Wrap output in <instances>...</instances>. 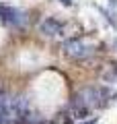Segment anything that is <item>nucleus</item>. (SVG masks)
Returning a JSON list of instances; mask_svg holds the SVG:
<instances>
[{
  "label": "nucleus",
  "instance_id": "nucleus-1",
  "mask_svg": "<svg viewBox=\"0 0 117 124\" xmlns=\"http://www.w3.org/2000/svg\"><path fill=\"white\" fill-rule=\"evenodd\" d=\"M105 95H107V93H105L103 89H99V87H84V89H80V91L74 95V99H72L70 106H82V108H86V110H92V108L103 106Z\"/></svg>",
  "mask_w": 117,
  "mask_h": 124
},
{
  "label": "nucleus",
  "instance_id": "nucleus-2",
  "mask_svg": "<svg viewBox=\"0 0 117 124\" xmlns=\"http://www.w3.org/2000/svg\"><path fill=\"white\" fill-rule=\"evenodd\" d=\"M64 54L68 58H72V60H86V58H91L92 54H95V50L91 48V46H86L82 39H66L64 41Z\"/></svg>",
  "mask_w": 117,
  "mask_h": 124
},
{
  "label": "nucleus",
  "instance_id": "nucleus-3",
  "mask_svg": "<svg viewBox=\"0 0 117 124\" xmlns=\"http://www.w3.org/2000/svg\"><path fill=\"white\" fill-rule=\"evenodd\" d=\"M0 21L6 23V25H13V27H23L27 23V17H25V13L13 8V6L0 4Z\"/></svg>",
  "mask_w": 117,
  "mask_h": 124
},
{
  "label": "nucleus",
  "instance_id": "nucleus-4",
  "mask_svg": "<svg viewBox=\"0 0 117 124\" xmlns=\"http://www.w3.org/2000/svg\"><path fill=\"white\" fill-rule=\"evenodd\" d=\"M62 29H64V25H62L60 21H56L53 17L43 19V23H41V31H43L45 35H49V37L60 35V33H62Z\"/></svg>",
  "mask_w": 117,
  "mask_h": 124
},
{
  "label": "nucleus",
  "instance_id": "nucleus-5",
  "mask_svg": "<svg viewBox=\"0 0 117 124\" xmlns=\"http://www.w3.org/2000/svg\"><path fill=\"white\" fill-rule=\"evenodd\" d=\"M21 120H23V124H43L45 122L41 114H37V112H29V110L21 116Z\"/></svg>",
  "mask_w": 117,
  "mask_h": 124
},
{
  "label": "nucleus",
  "instance_id": "nucleus-6",
  "mask_svg": "<svg viewBox=\"0 0 117 124\" xmlns=\"http://www.w3.org/2000/svg\"><path fill=\"white\" fill-rule=\"evenodd\" d=\"M88 112H91V110H86V108H82V106H70L68 114L72 116V120H84L88 116Z\"/></svg>",
  "mask_w": 117,
  "mask_h": 124
},
{
  "label": "nucleus",
  "instance_id": "nucleus-7",
  "mask_svg": "<svg viewBox=\"0 0 117 124\" xmlns=\"http://www.w3.org/2000/svg\"><path fill=\"white\" fill-rule=\"evenodd\" d=\"M111 6H113V8H117V0H111Z\"/></svg>",
  "mask_w": 117,
  "mask_h": 124
},
{
  "label": "nucleus",
  "instance_id": "nucleus-8",
  "mask_svg": "<svg viewBox=\"0 0 117 124\" xmlns=\"http://www.w3.org/2000/svg\"><path fill=\"white\" fill-rule=\"evenodd\" d=\"M95 122H97V120H95V118H92V120H91V122H82V124H95Z\"/></svg>",
  "mask_w": 117,
  "mask_h": 124
},
{
  "label": "nucleus",
  "instance_id": "nucleus-9",
  "mask_svg": "<svg viewBox=\"0 0 117 124\" xmlns=\"http://www.w3.org/2000/svg\"><path fill=\"white\" fill-rule=\"evenodd\" d=\"M62 2H64V4H70V0H62Z\"/></svg>",
  "mask_w": 117,
  "mask_h": 124
}]
</instances>
